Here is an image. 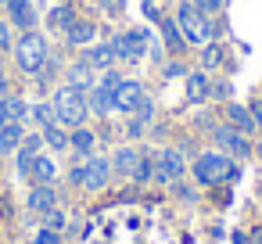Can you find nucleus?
<instances>
[{"label": "nucleus", "mask_w": 262, "mask_h": 244, "mask_svg": "<svg viewBox=\"0 0 262 244\" xmlns=\"http://www.w3.org/2000/svg\"><path fill=\"white\" fill-rule=\"evenodd\" d=\"M51 108H54L58 122L72 126V129H79V126L86 122V94H83V90H76V86H61V90L54 94Z\"/></svg>", "instance_id": "1"}, {"label": "nucleus", "mask_w": 262, "mask_h": 244, "mask_svg": "<svg viewBox=\"0 0 262 244\" xmlns=\"http://www.w3.org/2000/svg\"><path fill=\"white\" fill-rule=\"evenodd\" d=\"M194 180L205 183V187H219V183L237 180V165L226 154H201L194 162Z\"/></svg>", "instance_id": "2"}, {"label": "nucleus", "mask_w": 262, "mask_h": 244, "mask_svg": "<svg viewBox=\"0 0 262 244\" xmlns=\"http://www.w3.org/2000/svg\"><path fill=\"white\" fill-rule=\"evenodd\" d=\"M176 26H180V33L187 36V43H208L212 40V22L205 18V11L201 8H194V4H180V11H176Z\"/></svg>", "instance_id": "3"}, {"label": "nucleus", "mask_w": 262, "mask_h": 244, "mask_svg": "<svg viewBox=\"0 0 262 244\" xmlns=\"http://www.w3.org/2000/svg\"><path fill=\"white\" fill-rule=\"evenodd\" d=\"M15 58H18V65H22V72H29V76L43 72V65H47V43H43V36L26 33V36L15 43Z\"/></svg>", "instance_id": "4"}, {"label": "nucleus", "mask_w": 262, "mask_h": 244, "mask_svg": "<svg viewBox=\"0 0 262 244\" xmlns=\"http://www.w3.org/2000/svg\"><path fill=\"white\" fill-rule=\"evenodd\" d=\"M108 176H112V162H104V158H90L86 165L72 169V183L86 187V190H101L108 183Z\"/></svg>", "instance_id": "5"}, {"label": "nucleus", "mask_w": 262, "mask_h": 244, "mask_svg": "<svg viewBox=\"0 0 262 244\" xmlns=\"http://www.w3.org/2000/svg\"><path fill=\"white\" fill-rule=\"evenodd\" d=\"M112 51H115V58H122V61H140L144 51H147V33H140V29L122 33V36L112 40Z\"/></svg>", "instance_id": "6"}, {"label": "nucleus", "mask_w": 262, "mask_h": 244, "mask_svg": "<svg viewBox=\"0 0 262 244\" xmlns=\"http://www.w3.org/2000/svg\"><path fill=\"white\" fill-rule=\"evenodd\" d=\"M183 169H187V162H183V154L180 151H172V147H165L162 154H158V162H155V180L158 183H172V180H180L183 176Z\"/></svg>", "instance_id": "7"}, {"label": "nucleus", "mask_w": 262, "mask_h": 244, "mask_svg": "<svg viewBox=\"0 0 262 244\" xmlns=\"http://www.w3.org/2000/svg\"><path fill=\"white\" fill-rule=\"evenodd\" d=\"M119 83H122V79H119L115 72H104L101 86H94V90H90V104H94V112L108 115V112L115 108V86H119Z\"/></svg>", "instance_id": "8"}, {"label": "nucleus", "mask_w": 262, "mask_h": 244, "mask_svg": "<svg viewBox=\"0 0 262 244\" xmlns=\"http://www.w3.org/2000/svg\"><path fill=\"white\" fill-rule=\"evenodd\" d=\"M140 104H144V86L133 83V79H122L115 86V108L119 112H137Z\"/></svg>", "instance_id": "9"}, {"label": "nucleus", "mask_w": 262, "mask_h": 244, "mask_svg": "<svg viewBox=\"0 0 262 244\" xmlns=\"http://www.w3.org/2000/svg\"><path fill=\"white\" fill-rule=\"evenodd\" d=\"M215 140H219V147H223V151H230V154H237V158H248V154H251V144H248V140H244V133H237L233 126L215 129Z\"/></svg>", "instance_id": "10"}, {"label": "nucleus", "mask_w": 262, "mask_h": 244, "mask_svg": "<svg viewBox=\"0 0 262 244\" xmlns=\"http://www.w3.org/2000/svg\"><path fill=\"white\" fill-rule=\"evenodd\" d=\"M83 61H86L90 69H104V72H108V69L115 65V51H112V43H97V47H90V51H86V58H83Z\"/></svg>", "instance_id": "11"}, {"label": "nucleus", "mask_w": 262, "mask_h": 244, "mask_svg": "<svg viewBox=\"0 0 262 244\" xmlns=\"http://www.w3.org/2000/svg\"><path fill=\"white\" fill-rule=\"evenodd\" d=\"M208 90H212V86H208V76H205V72H190V76H187V101L198 104V101L208 97Z\"/></svg>", "instance_id": "12"}, {"label": "nucleus", "mask_w": 262, "mask_h": 244, "mask_svg": "<svg viewBox=\"0 0 262 244\" xmlns=\"http://www.w3.org/2000/svg\"><path fill=\"white\" fill-rule=\"evenodd\" d=\"M137 162H140V151H133V147H119V151H115V158H112L115 172H122V176H133Z\"/></svg>", "instance_id": "13"}, {"label": "nucleus", "mask_w": 262, "mask_h": 244, "mask_svg": "<svg viewBox=\"0 0 262 244\" xmlns=\"http://www.w3.org/2000/svg\"><path fill=\"white\" fill-rule=\"evenodd\" d=\"M18 147H22V126L11 122V126L0 129V154H11V151H18Z\"/></svg>", "instance_id": "14"}, {"label": "nucleus", "mask_w": 262, "mask_h": 244, "mask_svg": "<svg viewBox=\"0 0 262 244\" xmlns=\"http://www.w3.org/2000/svg\"><path fill=\"white\" fill-rule=\"evenodd\" d=\"M226 115H230V122H233V129H237V133H251V129H255V119H251V112H248V108L230 104V108H226Z\"/></svg>", "instance_id": "15"}, {"label": "nucleus", "mask_w": 262, "mask_h": 244, "mask_svg": "<svg viewBox=\"0 0 262 244\" xmlns=\"http://www.w3.org/2000/svg\"><path fill=\"white\" fill-rule=\"evenodd\" d=\"M54 205H58V201H54V190H51V187H36V190H29V208H33V212L43 215V212L54 208Z\"/></svg>", "instance_id": "16"}, {"label": "nucleus", "mask_w": 262, "mask_h": 244, "mask_svg": "<svg viewBox=\"0 0 262 244\" xmlns=\"http://www.w3.org/2000/svg\"><path fill=\"white\" fill-rule=\"evenodd\" d=\"M162 33H165V43H169V51H183V43H187V36L180 33V26L172 22V18H162Z\"/></svg>", "instance_id": "17"}, {"label": "nucleus", "mask_w": 262, "mask_h": 244, "mask_svg": "<svg viewBox=\"0 0 262 244\" xmlns=\"http://www.w3.org/2000/svg\"><path fill=\"white\" fill-rule=\"evenodd\" d=\"M54 172H58V165H54L51 158H40V154H36V162H33V172H29V180H40V183L47 187V183L54 180Z\"/></svg>", "instance_id": "18"}, {"label": "nucleus", "mask_w": 262, "mask_h": 244, "mask_svg": "<svg viewBox=\"0 0 262 244\" xmlns=\"http://www.w3.org/2000/svg\"><path fill=\"white\" fill-rule=\"evenodd\" d=\"M69 76H72V86H76V90H94V69H90L86 61H79Z\"/></svg>", "instance_id": "19"}, {"label": "nucleus", "mask_w": 262, "mask_h": 244, "mask_svg": "<svg viewBox=\"0 0 262 244\" xmlns=\"http://www.w3.org/2000/svg\"><path fill=\"white\" fill-rule=\"evenodd\" d=\"M69 147H72L76 154H90V151H94V133L79 126V129H76V133L69 137Z\"/></svg>", "instance_id": "20"}, {"label": "nucleus", "mask_w": 262, "mask_h": 244, "mask_svg": "<svg viewBox=\"0 0 262 244\" xmlns=\"http://www.w3.org/2000/svg\"><path fill=\"white\" fill-rule=\"evenodd\" d=\"M4 4L11 8V18L18 22V26H33V8H29V0H4Z\"/></svg>", "instance_id": "21"}, {"label": "nucleus", "mask_w": 262, "mask_h": 244, "mask_svg": "<svg viewBox=\"0 0 262 244\" xmlns=\"http://www.w3.org/2000/svg\"><path fill=\"white\" fill-rule=\"evenodd\" d=\"M90 40H94V22H72V29H69V43L83 47V43H90Z\"/></svg>", "instance_id": "22"}, {"label": "nucleus", "mask_w": 262, "mask_h": 244, "mask_svg": "<svg viewBox=\"0 0 262 244\" xmlns=\"http://www.w3.org/2000/svg\"><path fill=\"white\" fill-rule=\"evenodd\" d=\"M0 104H4V112H8V122H22L29 115V104L18 101V97H8V101H0Z\"/></svg>", "instance_id": "23"}, {"label": "nucleus", "mask_w": 262, "mask_h": 244, "mask_svg": "<svg viewBox=\"0 0 262 244\" xmlns=\"http://www.w3.org/2000/svg\"><path fill=\"white\" fill-rule=\"evenodd\" d=\"M72 22H76V18H72V8H54V11H51V29L69 33V29H72Z\"/></svg>", "instance_id": "24"}, {"label": "nucleus", "mask_w": 262, "mask_h": 244, "mask_svg": "<svg viewBox=\"0 0 262 244\" xmlns=\"http://www.w3.org/2000/svg\"><path fill=\"white\" fill-rule=\"evenodd\" d=\"M65 223H69V219H65V212H61L58 205L43 212V230H54V233H61V230H65Z\"/></svg>", "instance_id": "25"}, {"label": "nucleus", "mask_w": 262, "mask_h": 244, "mask_svg": "<svg viewBox=\"0 0 262 244\" xmlns=\"http://www.w3.org/2000/svg\"><path fill=\"white\" fill-rule=\"evenodd\" d=\"M43 140H47L54 151H65V147H69V137H65L58 126H47V129H43Z\"/></svg>", "instance_id": "26"}, {"label": "nucleus", "mask_w": 262, "mask_h": 244, "mask_svg": "<svg viewBox=\"0 0 262 244\" xmlns=\"http://www.w3.org/2000/svg\"><path fill=\"white\" fill-rule=\"evenodd\" d=\"M219 61H223V47H219V43H208L205 54H201V65H205V69H215Z\"/></svg>", "instance_id": "27"}, {"label": "nucleus", "mask_w": 262, "mask_h": 244, "mask_svg": "<svg viewBox=\"0 0 262 244\" xmlns=\"http://www.w3.org/2000/svg\"><path fill=\"white\" fill-rule=\"evenodd\" d=\"M151 172H155L151 158H147V154H140V162H137V169H133V180H140V183H144V180H147Z\"/></svg>", "instance_id": "28"}, {"label": "nucleus", "mask_w": 262, "mask_h": 244, "mask_svg": "<svg viewBox=\"0 0 262 244\" xmlns=\"http://www.w3.org/2000/svg\"><path fill=\"white\" fill-rule=\"evenodd\" d=\"M36 119L43 122V129H47V126H58V115H54L51 104H40V108H36Z\"/></svg>", "instance_id": "29"}, {"label": "nucleus", "mask_w": 262, "mask_h": 244, "mask_svg": "<svg viewBox=\"0 0 262 244\" xmlns=\"http://www.w3.org/2000/svg\"><path fill=\"white\" fill-rule=\"evenodd\" d=\"M33 244H61V237H58L54 230H40V233L33 237Z\"/></svg>", "instance_id": "30"}, {"label": "nucleus", "mask_w": 262, "mask_h": 244, "mask_svg": "<svg viewBox=\"0 0 262 244\" xmlns=\"http://www.w3.org/2000/svg\"><path fill=\"white\" fill-rule=\"evenodd\" d=\"M190 4H194V8H201V11L208 15V11H219V4H223V0H190Z\"/></svg>", "instance_id": "31"}, {"label": "nucleus", "mask_w": 262, "mask_h": 244, "mask_svg": "<svg viewBox=\"0 0 262 244\" xmlns=\"http://www.w3.org/2000/svg\"><path fill=\"white\" fill-rule=\"evenodd\" d=\"M4 47H11V26L0 22V51H4Z\"/></svg>", "instance_id": "32"}, {"label": "nucleus", "mask_w": 262, "mask_h": 244, "mask_svg": "<svg viewBox=\"0 0 262 244\" xmlns=\"http://www.w3.org/2000/svg\"><path fill=\"white\" fill-rule=\"evenodd\" d=\"M122 4H126V0H104V11L115 15V11H122Z\"/></svg>", "instance_id": "33"}, {"label": "nucleus", "mask_w": 262, "mask_h": 244, "mask_svg": "<svg viewBox=\"0 0 262 244\" xmlns=\"http://www.w3.org/2000/svg\"><path fill=\"white\" fill-rule=\"evenodd\" d=\"M144 11H147L151 18H158V4H155V0H147V4H144Z\"/></svg>", "instance_id": "34"}, {"label": "nucleus", "mask_w": 262, "mask_h": 244, "mask_svg": "<svg viewBox=\"0 0 262 244\" xmlns=\"http://www.w3.org/2000/svg\"><path fill=\"white\" fill-rule=\"evenodd\" d=\"M251 119H255V122L262 126V104H255V108H251Z\"/></svg>", "instance_id": "35"}, {"label": "nucleus", "mask_w": 262, "mask_h": 244, "mask_svg": "<svg viewBox=\"0 0 262 244\" xmlns=\"http://www.w3.org/2000/svg\"><path fill=\"white\" fill-rule=\"evenodd\" d=\"M4 126H11V122H8V112H4V104H0V129H4Z\"/></svg>", "instance_id": "36"}, {"label": "nucleus", "mask_w": 262, "mask_h": 244, "mask_svg": "<svg viewBox=\"0 0 262 244\" xmlns=\"http://www.w3.org/2000/svg\"><path fill=\"white\" fill-rule=\"evenodd\" d=\"M0 94H8V79L4 76H0Z\"/></svg>", "instance_id": "37"}, {"label": "nucleus", "mask_w": 262, "mask_h": 244, "mask_svg": "<svg viewBox=\"0 0 262 244\" xmlns=\"http://www.w3.org/2000/svg\"><path fill=\"white\" fill-rule=\"evenodd\" d=\"M258 154H262V140H258Z\"/></svg>", "instance_id": "38"}, {"label": "nucleus", "mask_w": 262, "mask_h": 244, "mask_svg": "<svg viewBox=\"0 0 262 244\" xmlns=\"http://www.w3.org/2000/svg\"><path fill=\"white\" fill-rule=\"evenodd\" d=\"M0 4H4V0H0Z\"/></svg>", "instance_id": "39"}]
</instances>
